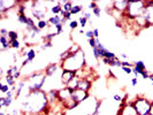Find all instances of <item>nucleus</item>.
<instances>
[{
    "instance_id": "1",
    "label": "nucleus",
    "mask_w": 153,
    "mask_h": 115,
    "mask_svg": "<svg viewBox=\"0 0 153 115\" xmlns=\"http://www.w3.org/2000/svg\"><path fill=\"white\" fill-rule=\"evenodd\" d=\"M21 112L23 115H35L44 113L47 115L51 112L50 104L47 100L45 90L35 92H28L21 104Z\"/></svg>"
},
{
    "instance_id": "2",
    "label": "nucleus",
    "mask_w": 153,
    "mask_h": 115,
    "mask_svg": "<svg viewBox=\"0 0 153 115\" xmlns=\"http://www.w3.org/2000/svg\"><path fill=\"white\" fill-rule=\"evenodd\" d=\"M86 66H88L86 65V58H85V53L83 50H81L79 52H77L75 54H71L67 60L60 62L61 69L75 71V73H77L78 70L84 69Z\"/></svg>"
},
{
    "instance_id": "3",
    "label": "nucleus",
    "mask_w": 153,
    "mask_h": 115,
    "mask_svg": "<svg viewBox=\"0 0 153 115\" xmlns=\"http://www.w3.org/2000/svg\"><path fill=\"white\" fill-rule=\"evenodd\" d=\"M46 75L44 71H33L25 77L28 83V92H35L43 90L46 83Z\"/></svg>"
},
{
    "instance_id": "4",
    "label": "nucleus",
    "mask_w": 153,
    "mask_h": 115,
    "mask_svg": "<svg viewBox=\"0 0 153 115\" xmlns=\"http://www.w3.org/2000/svg\"><path fill=\"white\" fill-rule=\"evenodd\" d=\"M145 9V0H138V1H129V5L127 8V12L124 13V19L132 22L138 16H142Z\"/></svg>"
},
{
    "instance_id": "5",
    "label": "nucleus",
    "mask_w": 153,
    "mask_h": 115,
    "mask_svg": "<svg viewBox=\"0 0 153 115\" xmlns=\"http://www.w3.org/2000/svg\"><path fill=\"white\" fill-rule=\"evenodd\" d=\"M131 102H132V106L136 109L138 115L150 114V109H151V106H152V100H150L147 97L138 96Z\"/></svg>"
},
{
    "instance_id": "6",
    "label": "nucleus",
    "mask_w": 153,
    "mask_h": 115,
    "mask_svg": "<svg viewBox=\"0 0 153 115\" xmlns=\"http://www.w3.org/2000/svg\"><path fill=\"white\" fill-rule=\"evenodd\" d=\"M48 9L50 8L47 7V1H42V0L33 1V5H32V8H31L30 10L31 17H33L37 21L45 20Z\"/></svg>"
},
{
    "instance_id": "7",
    "label": "nucleus",
    "mask_w": 153,
    "mask_h": 115,
    "mask_svg": "<svg viewBox=\"0 0 153 115\" xmlns=\"http://www.w3.org/2000/svg\"><path fill=\"white\" fill-rule=\"evenodd\" d=\"M19 4V0H0V15L4 16L8 12L16 9Z\"/></svg>"
},
{
    "instance_id": "8",
    "label": "nucleus",
    "mask_w": 153,
    "mask_h": 115,
    "mask_svg": "<svg viewBox=\"0 0 153 115\" xmlns=\"http://www.w3.org/2000/svg\"><path fill=\"white\" fill-rule=\"evenodd\" d=\"M143 16L147 22L149 27L153 25V0H145V9Z\"/></svg>"
},
{
    "instance_id": "9",
    "label": "nucleus",
    "mask_w": 153,
    "mask_h": 115,
    "mask_svg": "<svg viewBox=\"0 0 153 115\" xmlns=\"http://www.w3.org/2000/svg\"><path fill=\"white\" fill-rule=\"evenodd\" d=\"M46 96H47V100L50 104V108L53 109L55 106H58L60 104L59 101V92L58 89H50L46 91Z\"/></svg>"
},
{
    "instance_id": "10",
    "label": "nucleus",
    "mask_w": 153,
    "mask_h": 115,
    "mask_svg": "<svg viewBox=\"0 0 153 115\" xmlns=\"http://www.w3.org/2000/svg\"><path fill=\"white\" fill-rule=\"evenodd\" d=\"M89 99H90V92L83 91V90H79V89H76V90L73 91V100L78 105L83 104Z\"/></svg>"
},
{
    "instance_id": "11",
    "label": "nucleus",
    "mask_w": 153,
    "mask_h": 115,
    "mask_svg": "<svg viewBox=\"0 0 153 115\" xmlns=\"http://www.w3.org/2000/svg\"><path fill=\"white\" fill-rule=\"evenodd\" d=\"M116 115H138L136 109L132 106V102H121L120 104V108L117 109V113Z\"/></svg>"
},
{
    "instance_id": "12",
    "label": "nucleus",
    "mask_w": 153,
    "mask_h": 115,
    "mask_svg": "<svg viewBox=\"0 0 153 115\" xmlns=\"http://www.w3.org/2000/svg\"><path fill=\"white\" fill-rule=\"evenodd\" d=\"M58 92H59V101L62 105L73 99V91L67 86H62L60 89H58Z\"/></svg>"
},
{
    "instance_id": "13",
    "label": "nucleus",
    "mask_w": 153,
    "mask_h": 115,
    "mask_svg": "<svg viewBox=\"0 0 153 115\" xmlns=\"http://www.w3.org/2000/svg\"><path fill=\"white\" fill-rule=\"evenodd\" d=\"M76 77V73L75 71H70V70H65L61 69V74H60V82H61L62 86H67L69 82Z\"/></svg>"
},
{
    "instance_id": "14",
    "label": "nucleus",
    "mask_w": 153,
    "mask_h": 115,
    "mask_svg": "<svg viewBox=\"0 0 153 115\" xmlns=\"http://www.w3.org/2000/svg\"><path fill=\"white\" fill-rule=\"evenodd\" d=\"M128 5H129V0H116L112 2V9L124 14L127 12Z\"/></svg>"
},
{
    "instance_id": "15",
    "label": "nucleus",
    "mask_w": 153,
    "mask_h": 115,
    "mask_svg": "<svg viewBox=\"0 0 153 115\" xmlns=\"http://www.w3.org/2000/svg\"><path fill=\"white\" fill-rule=\"evenodd\" d=\"M59 68H61V67H60V63H58V62H51V63H48L45 67V69H44V73H45L46 77L54 76L56 74V71L59 70Z\"/></svg>"
},
{
    "instance_id": "16",
    "label": "nucleus",
    "mask_w": 153,
    "mask_h": 115,
    "mask_svg": "<svg viewBox=\"0 0 153 115\" xmlns=\"http://www.w3.org/2000/svg\"><path fill=\"white\" fill-rule=\"evenodd\" d=\"M78 89L83 90V91L90 92V90L92 89V81L90 78H79Z\"/></svg>"
},
{
    "instance_id": "17",
    "label": "nucleus",
    "mask_w": 153,
    "mask_h": 115,
    "mask_svg": "<svg viewBox=\"0 0 153 115\" xmlns=\"http://www.w3.org/2000/svg\"><path fill=\"white\" fill-rule=\"evenodd\" d=\"M50 4H52V6H50V13L52 15H60L62 12V6L60 1H50Z\"/></svg>"
},
{
    "instance_id": "18",
    "label": "nucleus",
    "mask_w": 153,
    "mask_h": 115,
    "mask_svg": "<svg viewBox=\"0 0 153 115\" xmlns=\"http://www.w3.org/2000/svg\"><path fill=\"white\" fill-rule=\"evenodd\" d=\"M22 55L23 56H25V59L31 63V62L36 59L37 52H36V50H35V48H32V47H28V46H27V50H25V51H23Z\"/></svg>"
},
{
    "instance_id": "19",
    "label": "nucleus",
    "mask_w": 153,
    "mask_h": 115,
    "mask_svg": "<svg viewBox=\"0 0 153 115\" xmlns=\"http://www.w3.org/2000/svg\"><path fill=\"white\" fill-rule=\"evenodd\" d=\"M47 21H48V24H50V25H53V27L66 23L65 19H63L61 15H51L50 17H47Z\"/></svg>"
},
{
    "instance_id": "20",
    "label": "nucleus",
    "mask_w": 153,
    "mask_h": 115,
    "mask_svg": "<svg viewBox=\"0 0 153 115\" xmlns=\"http://www.w3.org/2000/svg\"><path fill=\"white\" fill-rule=\"evenodd\" d=\"M16 15H27V10L28 7L25 5V1H20L19 6L16 7Z\"/></svg>"
},
{
    "instance_id": "21",
    "label": "nucleus",
    "mask_w": 153,
    "mask_h": 115,
    "mask_svg": "<svg viewBox=\"0 0 153 115\" xmlns=\"http://www.w3.org/2000/svg\"><path fill=\"white\" fill-rule=\"evenodd\" d=\"M78 82H79V77H74L70 82H69L68 84H67V88L68 89H70L71 91H74V90H76V89H78Z\"/></svg>"
},
{
    "instance_id": "22",
    "label": "nucleus",
    "mask_w": 153,
    "mask_h": 115,
    "mask_svg": "<svg viewBox=\"0 0 153 115\" xmlns=\"http://www.w3.org/2000/svg\"><path fill=\"white\" fill-rule=\"evenodd\" d=\"M48 27H50V24H48V21H47V19H45V20H39V21H37V28H38L40 31L45 30V29H48Z\"/></svg>"
},
{
    "instance_id": "23",
    "label": "nucleus",
    "mask_w": 153,
    "mask_h": 115,
    "mask_svg": "<svg viewBox=\"0 0 153 115\" xmlns=\"http://www.w3.org/2000/svg\"><path fill=\"white\" fill-rule=\"evenodd\" d=\"M2 79H4L5 83H7L10 88H14V86H16V84H17V81L14 78V76H5V77H2Z\"/></svg>"
},
{
    "instance_id": "24",
    "label": "nucleus",
    "mask_w": 153,
    "mask_h": 115,
    "mask_svg": "<svg viewBox=\"0 0 153 115\" xmlns=\"http://www.w3.org/2000/svg\"><path fill=\"white\" fill-rule=\"evenodd\" d=\"M10 90H12V88H10L7 83H5V81L2 79V81H1V84H0V92H1V93L5 96V94H7Z\"/></svg>"
},
{
    "instance_id": "25",
    "label": "nucleus",
    "mask_w": 153,
    "mask_h": 115,
    "mask_svg": "<svg viewBox=\"0 0 153 115\" xmlns=\"http://www.w3.org/2000/svg\"><path fill=\"white\" fill-rule=\"evenodd\" d=\"M84 9H83V6L81 5V4H78V5H74L73 6V9H71V15H76V14H82V12H83Z\"/></svg>"
},
{
    "instance_id": "26",
    "label": "nucleus",
    "mask_w": 153,
    "mask_h": 115,
    "mask_svg": "<svg viewBox=\"0 0 153 115\" xmlns=\"http://www.w3.org/2000/svg\"><path fill=\"white\" fill-rule=\"evenodd\" d=\"M16 19H17V22L22 25H27V22L29 20V16L28 15H16Z\"/></svg>"
},
{
    "instance_id": "27",
    "label": "nucleus",
    "mask_w": 153,
    "mask_h": 115,
    "mask_svg": "<svg viewBox=\"0 0 153 115\" xmlns=\"http://www.w3.org/2000/svg\"><path fill=\"white\" fill-rule=\"evenodd\" d=\"M68 50L71 54H75V53H77V52H79L82 48H81V46L78 45V44L74 43V44H71V45H70V47H69Z\"/></svg>"
},
{
    "instance_id": "28",
    "label": "nucleus",
    "mask_w": 153,
    "mask_h": 115,
    "mask_svg": "<svg viewBox=\"0 0 153 115\" xmlns=\"http://www.w3.org/2000/svg\"><path fill=\"white\" fill-rule=\"evenodd\" d=\"M70 55H71V53L69 52V50H66V51H63L62 53H60V55H59V60H60V62H63L65 60H67Z\"/></svg>"
},
{
    "instance_id": "29",
    "label": "nucleus",
    "mask_w": 153,
    "mask_h": 115,
    "mask_svg": "<svg viewBox=\"0 0 153 115\" xmlns=\"http://www.w3.org/2000/svg\"><path fill=\"white\" fill-rule=\"evenodd\" d=\"M134 67L138 68L139 70H143V71H144V70H147L145 63H144V61H142V60H138V61L134 62Z\"/></svg>"
},
{
    "instance_id": "30",
    "label": "nucleus",
    "mask_w": 153,
    "mask_h": 115,
    "mask_svg": "<svg viewBox=\"0 0 153 115\" xmlns=\"http://www.w3.org/2000/svg\"><path fill=\"white\" fill-rule=\"evenodd\" d=\"M8 38H9L10 42L17 40L19 39V32L15 30H9V32H8Z\"/></svg>"
},
{
    "instance_id": "31",
    "label": "nucleus",
    "mask_w": 153,
    "mask_h": 115,
    "mask_svg": "<svg viewBox=\"0 0 153 115\" xmlns=\"http://www.w3.org/2000/svg\"><path fill=\"white\" fill-rule=\"evenodd\" d=\"M102 58H106V59H111V60H114V59H117L119 56H116V54H115L114 52H112V51L107 50V51L105 52V54H104V56H102Z\"/></svg>"
},
{
    "instance_id": "32",
    "label": "nucleus",
    "mask_w": 153,
    "mask_h": 115,
    "mask_svg": "<svg viewBox=\"0 0 153 115\" xmlns=\"http://www.w3.org/2000/svg\"><path fill=\"white\" fill-rule=\"evenodd\" d=\"M51 47H53V43L52 42H43L42 44H39V48L43 50V51H45L47 48H51Z\"/></svg>"
},
{
    "instance_id": "33",
    "label": "nucleus",
    "mask_w": 153,
    "mask_h": 115,
    "mask_svg": "<svg viewBox=\"0 0 153 115\" xmlns=\"http://www.w3.org/2000/svg\"><path fill=\"white\" fill-rule=\"evenodd\" d=\"M77 21H78V23H79V27H81L82 29H83V28H85V27L88 25V23H89V20H86V19H85V17H83V16H79Z\"/></svg>"
},
{
    "instance_id": "34",
    "label": "nucleus",
    "mask_w": 153,
    "mask_h": 115,
    "mask_svg": "<svg viewBox=\"0 0 153 115\" xmlns=\"http://www.w3.org/2000/svg\"><path fill=\"white\" fill-rule=\"evenodd\" d=\"M55 37H56L55 35H53V33H48V32H47V33L44 35L42 38H43V42H52Z\"/></svg>"
},
{
    "instance_id": "35",
    "label": "nucleus",
    "mask_w": 153,
    "mask_h": 115,
    "mask_svg": "<svg viewBox=\"0 0 153 115\" xmlns=\"http://www.w3.org/2000/svg\"><path fill=\"white\" fill-rule=\"evenodd\" d=\"M78 27H79V23L77 20H73V21L69 22V29L70 30H76Z\"/></svg>"
},
{
    "instance_id": "36",
    "label": "nucleus",
    "mask_w": 153,
    "mask_h": 115,
    "mask_svg": "<svg viewBox=\"0 0 153 115\" xmlns=\"http://www.w3.org/2000/svg\"><path fill=\"white\" fill-rule=\"evenodd\" d=\"M111 67H117V68H122V61L117 58V59H114L113 61L111 62Z\"/></svg>"
},
{
    "instance_id": "37",
    "label": "nucleus",
    "mask_w": 153,
    "mask_h": 115,
    "mask_svg": "<svg viewBox=\"0 0 153 115\" xmlns=\"http://www.w3.org/2000/svg\"><path fill=\"white\" fill-rule=\"evenodd\" d=\"M10 48H14V50H20L21 48V42L17 39V40H13L10 42Z\"/></svg>"
},
{
    "instance_id": "38",
    "label": "nucleus",
    "mask_w": 153,
    "mask_h": 115,
    "mask_svg": "<svg viewBox=\"0 0 153 115\" xmlns=\"http://www.w3.org/2000/svg\"><path fill=\"white\" fill-rule=\"evenodd\" d=\"M92 14L96 16V17H100L101 16V7L97 6V7L92 10Z\"/></svg>"
},
{
    "instance_id": "39",
    "label": "nucleus",
    "mask_w": 153,
    "mask_h": 115,
    "mask_svg": "<svg viewBox=\"0 0 153 115\" xmlns=\"http://www.w3.org/2000/svg\"><path fill=\"white\" fill-rule=\"evenodd\" d=\"M82 16H83V17H85L86 20H90V19H91V16H92V12L84 9V10L82 12Z\"/></svg>"
},
{
    "instance_id": "40",
    "label": "nucleus",
    "mask_w": 153,
    "mask_h": 115,
    "mask_svg": "<svg viewBox=\"0 0 153 115\" xmlns=\"http://www.w3.org/2000/svg\"><path fill=\"white\" fill-rule=\"evenodd\" d=\"M113 99H114V101H116V102L121 104V102L123 101V97L121 96V94H119V93H115L114 96H113Z\"/></svg>"
},
{
    "instance_id": "41",
    "label": "nucleus",
    "mask_w": 153,
    "mask_h": 115,
    "mask_svg": "<svg viewBox=\"0 0 153 115\" xmlns=\"http://www.w3.org/2000/svg\"><path fill=\"white\" fill-rule=\"evenodd\" d=\"M97 6H98V1H90L89 2V6H88V9L89 10H93Z\"/></svg>"
},
{
    "instance_id": "42",
    "label": "nucleus",
    "mask_w": 153,
    "mask_h": 115,
    "mask_svg": "<svg viewBox=\"0 0 153 115\" xmlns=\"http://www.w3.org/2000/svg\"><path fill=\"white\" fill-rule=\"evenodd\" d=\"M85 37L88 38V40L89 39H92V38H94V33H93V30H88L86 32H85Z\"/></svg>"
},
{
    "instance_id": "43",
    "label": "nucleus",
    "mask_w": 153,
    "mask_h": 115,
    "mask_svg": "<svg viewBox=\"0 0 153 115\" xmlns=\"http://www.w3.org/2000/svg\"><path fill=\"white\" fill-rule=\"evenodd\" d=\"M8 32H9V30L5 29V28H1L0 29V37H8Z\"/></svg>"
},
{
    "instance_id": "44",
    "label": "nucleus",
    "mask_w": 153,
    "mask_h": 115,
    "mask_svg": "<svg viewBox=\"0 0 153 115\" xmlns=\"http://www.w3.org/2000/svg\"><path fill=\"white\" fill-rule=\"evenodd\" d=\"M121 69L124 71V74H127V75H131L132 74V68L131 67H122Z\"/></svg>"
},
{
    "instance_id": "45",
    "label": "nucleus",
    "mask_w": 153,
    "mask_h": 115,
    "mask_svg": "<svg viewBox=\"0 0 153 115\" xmlns=\"http://www.w3.org/2000/svg\"><path fill=\"white\" fill-rule=\"evenodd\" d=\"M130 84H131V86H137L138 85V77H134V78H131L130 79Z\"/></svg>"
},
{
    "instance_id": "46",
    "label": "nucleus",
    "mask_w": 153,
    "mask_h": 115,
    "mask_svg": "<svg viewBox=\"0 0 153 115\" xmlns=\"http://www.w3.org/2000/svg\"><path fill=\"white\" fill-rule=\"evenodd\" d=\"M122 67H134V62H129V61H122Z\"/></svg>"
},
{
    "instance_id": "47",
    "label": "nucleus",
    "mask_w": 153,
    "mask_h": 115,
    "mask_svg": "<svg viewBox=\"0 0 153 115\" xmlns=\"http://www.w3.org/2000/svg\"><path fill=\"white\" fill-rule=\"evenodd\" d=\"M92 30H93V33H94V38H99V36H100L99 29H98V28H93Z\"/></svg>"
},
{
    "instance_id": "48",
    "label": "nucleus",
    "mask_w": 153,
    "mask_h": 115,
    "mask_svg": "<svg viewBox=\"0 0 153 115\" xmlns=\"http://www.w3.org/2000/svg\"><path fill=\"white\" fill-rule=\"evenodd\" d=\"M10 114L12 115H23L22 112H21V109H16V108L12 111V113H10Z\"/></svg>"
},
{
    "instance_id": "49",
    "label": "nucleus",
    "mask_w": 153,
    "mask_h": 115,
    "mask_svg": "<svg viewBox=\"0 0 153 115\" xmlns=\"http://www.w3.org/2000/svg\"><path fill=\"white\" fill-rule=\"evenodd\" d=\"M149 79L151 81V85L153 86V74H150V76H149Z\"/></svg>"
},
{
    "instance_id": "50",
    "label": "nucleus",
    "mask_w": 153,
    "mask_h": 115,
    "mask_svg": "<svg viewBox=\"0 0 153 115\" xmlns=\"http://www.w3.org/2000/svg\"><path fill=\"white\" fill-rule=\"evenodd\" d=\"M120 56H121V58H122V59H123V61H126V60H124V59H127V54L121 53V54H120Z\"/></svg>"
},
{
    "instance_id": "51",
    "label": "nucleus",
    "mask_w": 153,
    "mask_h": 115,
    "mask_svg": "<svg viewBox=\"0 0 153 115\" xmlns=\"http://www.w3.org/2000/svg\"><path fill=\"white\" fill-rule=\"evenodd\" d=\"M150 114L153 115V101H152V106H151V109H150Z\"/></svg>"
},
{
    "instance_id": "52",
    "label": "nucleus",
    "mask_w": 153,
    "mask_h": 115,
    "mask_svg": "<svg viewBox=\"0 0 153 115\" xmlns=\"http://www.w3.org/2000/svg\"><path fill=\"white\" fill-rule=\"evenodd\" d=\"M35 115H45L44 113H38V114H35Z\"/></svg>"
},
{
    "instance_id": "53",
    "label": "nucleus",
    "mask_w": 153,
    "mask_h": 115,
    "mask_svg": "<svg viewBox=\"0 0 153 115\" xmlns=\"http://www.w3.org/2000/svg\"><path fill=\"white\" fill-rule=\"evenodd\" d=\"M146 115H151V114H146Z\"/></svg>"
}]
</instances>
